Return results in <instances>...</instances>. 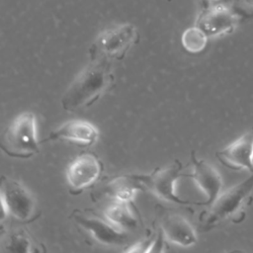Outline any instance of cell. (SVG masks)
Returning a JSON list of instances; mask_svg holds the SVG:
<instances>
[{"label": "cell", "instance_id": "obj_1", "mask_svg": "<svg viewBox=\"0 0 253 253\" xmlns=\"http://www.w3.org/2000/svg\"><path fill=\"white\" fill-rule=\"evenodd\" d=\"M90 59L61 98V107L66 112H75L94 104L114 79L112 60L103 57Z\"/></svg>", "mask_w": 253, "mask_h": 253}, {"label": "cell", "instance_id": "obj_2", "mask_svg": "<svg viewBox=\"0 0 253 253\" xmlns=\"http://www.w3.org/2000/svg\"><path fill=\"white\" fill-rule=\"evenodd\" d=\"M253 189V172L242 182L220 193L210 209L200 216L202 229L211 230L222 222H240L245 215V207L249 204Z\"/></svg>", "mask_w": 253, "mask_h": 253}, {"label": "cell", "instance_id": "obj_3", "mask_svg": "<svg viewBox=\"0 0 253 253\" xmlns=\"http://www.w3.org/2000/svg\"><path fill=\"white\" fill-rule=\"evenodd\" d=\"M2 151L13 158L28 159L40 152L36 116L33 112L18 115L1 135Z\"/></svg>", "mask_w": 253, "mask_h": 253}, {"label": "cell", "instance_id": "obj_4", "mask_svg": "<svg viewBox=\"0 0 253 253\" xmlns=\"http://www.w3.org/2000/svg\"><path fill=\"white\" fill-rule=\"evenodd\" d=\"M252 17L240 5L233 3H208L197 17L195 26L209 38L230 34L244 19Z\"/></svg>", "mask_w": 253, "mask_h": 253}, {"label": "cell", "instance_id": "obj_5", "mask_svg": "<svg viewBox=\"0 0 253 253\" xmlns=\"http://www.w3.org/2000/svg\"><path fill=\"white\" fill-rule=\"evenodd\" d=\"M183 169V164L175 160L167 167H158L148 174H133V176L141 191H148L160 200L182 206L196 205V202L182 199L175 192L176 181L188 176L182 172Z\"/></svg>", "mask_w": 253, "mask_h": 253}, {"label": "cell", "instance_id": "obj_6", "mask_svg": "<svg viewBox=\"0 0 253 253\" xmlns=\"http://www.w3.org/2000/svg\"><path fill=\"white\" fill-rule=\"evenodd\" d=\"M138 32L131 24H123L102 32L92 43L90 58L103 57L109 60L124 58L128 49L137 42Z\"/></svg>", "mask_w": 253, "mask_h": 253}, {"label": "cell", "instance_id": "obj_7", "mask_svg": "<svg viewBox=\"0 0 253 253\" xmlns=\"http://www.w3.org/2000/svg\"><path fill=\"white\" fill-rule=\"evenodd\" d=\"M0 190L2 219L10 214L19 221L33 222L39 216L32 193L19 181L3 175Z\"/></svg>", "mask_w": 253, "mask_h": 253}, {"label": "cell", "instance_id": "obj_8", "mask_svg": "<svg viewBox=\"0 0 253 253\" xmlns=\"http://www.w3.org/2000/svg\"><path fill=\"white\" fill-rule=\"evenodd\" d=\"M103 170V163L97 155L91 152L79 154L66 168V180L71 192L78 194L95 184Z\"/></svg>", "mask_w": 253, "mask_h": 253}, {"label": "cell", "instance_id": "obj_9", "mask_svg": "<svg viewBox=\"0 0 253 253\" xmlns=\"http://www.w3.org/2000/svg\"><path fill=\"white\" fill-rule=\"evenodd\" d=\"M72 219L97 242L106 246H122L128 242L126 231L115 226L108 219L97 215L74 211L71 213Z\"/></svg>", "mask_w": 253, "mask_h": 253}, {"label": "cell", "instance_id": "obj_10", "mask_svg": "<svg viewBox=\"0 0 253 253\" xmlns=\"http://www.w3.org/2000/svg\"><path fill=\"white\" fill-rule=\"evenodd\" d=\"M191 161L193 164V172L189 176L193 178L206 196L204 202H196V205L210 207L221 193V176L212 165L205 160L199 159L194 150L191 152Z\"/></svg>", "mask_w": 253, "mask_h": 253}, {"label": "cell", "instance_id": "obj_11", "mask_svg": "<svg viewBox=\"0 0 253 253\" xmlns=\"http://www.w3.org/2000/svg\"><path fill=\"white\" fill-rule=\"evenodd\" d=\"M98 135L99 131L93 124L84 120H71L51 130L42 142L66 140L88 147L97 141Z\"/></svg>", "mask_w": 253, "mask_h": 253}, {"label": "cell", "instance_id": "obj_12", "mask_svg": "<svg viewBox=\"0 0 253 253\" xmlns=\"http://www.w3.org/2000/svg\"><path fill=\"white\" fill-rule=\"evenodd\" d=\"M253 148V127L250 131L216 151L215 156L218 161L232 170L246 169L253 172L251 155Z\"/></svg>", "mask_w": 253, "mask_h": 253}, {"label": "cell", "instance_id": "obj_13", "mask_svg": "<svg viewBox=\"0 0 253 253\" xmlns=\"http://www.w3.org/2000/svg\"><path fill=\"white\" fill-rule=\"evenodd\" d=\"M160 230L167 240L178 246L189 247L198 240L193 226L179 213H164L160 219Z\"/></svg>", "mask_w": 253, "mask_h": 253}, {"label": "cell", "instance_id": "obj_14", "mask_svg": "<svg viewBox=\"0 0 253 253\" xmlns=\"http://www.w3.org/2000/svg\"><path fill=\"white\" fill-rule=\"evenodd\" d=\"M137 191L141 190L133 174H123L117 176L102 188V193L113 201L126 203H130Z\"/></svg>", "mask_w": 253, "mask_h": 253}, {"label": "cell", "instance_id": "obj_15", "mask_svg": "<svg viewBox=\"0 0 253 253\" xmlns=\"http://www.w3.org/2000/svg\"><path fill=\"white\" fill-rule=\"evenodd\" d=\"M129 203L113 201L105 209V218L115 226L126 231L136 227L137 220L128 207Z\"/></svg>", "mask_w": 253, "mask_h": 253}, {"label": "cell", "instance_id": "obj_16", "mask_svg": "<svg viewBox=\"0 0 253 253\" xmlns=\"http://www.w3.org/2000/svg\"><path fill=\"white\" fill-rule=\"evenodd\" d=\"M209 37L197 26L188 28L181 37L184 48L191 53H198L205 49Z\"/></svg>", "mask_w": 253, "mask_h": 253}, {"label": "cell", "instance_id": "obj_17", "mask_svg": "<svg viewBox=\"0 0 253 253\" xmlns=\"http://www.w3.org/2000/svg\"><path fill=\"white\" fill-rule=\"evenodd\" d=\"M6 250L10 252H30L32 251V242L29 236L23 231H16L11 233L5 244Z\"/></svg>", "mask_w": 253, "mask_h": 253}, {"label": "cell", "instance_id": "obj_18", "mask_svg": "<svg viewBox=\"0 0 253 253\" xmlns=\"http://www.w3.org/2000/svg\"><path fill=\"white\" fill-rule=\"evenodd\" d=\"M239 3H241V7L253 17V0H239Z\"/></svg>", "mask_w": 253, "mask_h": 253}, {"label": "cell", "instance_id": "obj_19", "mask_svg": "<svg viewBox=\"0 0 253 253\" xmlns=\"http://www.w3.org/2000/svg\"><path fill=\"white\" fill-rule=\"evenodd\" d=\"M251 163H252V167H253V148H252V155H251Z\"/></svg>", "mask_w": 253, "mask_h": 253}, {"label": "cell", "instance_id": "obj_20", "mask_svg": "<svg viewBox=\"0 0 253 253\" xmlns=\"http://www.w3.org/2000/svg\"><path fill=\"white\" fill-rule=\"evenodd\" d=\"M210 1H213L214 2V1H219V0H210Z\"/></svg>", "mask_w": 253, "mask_h": 253}]
</instances>
